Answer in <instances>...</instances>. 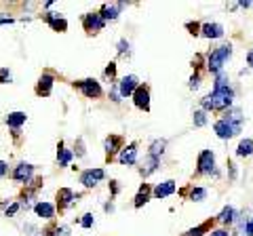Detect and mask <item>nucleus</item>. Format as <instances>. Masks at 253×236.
Listing matches in <instances>:
<instances>
[{
    "label": "nucleus",
    "instance_id": "obj_36",
    "mask_svg": "<svg viewBox=\"0 0 253 236\" xmlns=\"http://www.w3.org/2000/svg\"><path fill=\"white\" fill-rule=\"evenodd\" d=\"M188 86H190V89H199V86H201V74H199V72H196L192 78H190Z\"/></svg>",
    "mask_w": 253,
    "mask_h": 236
},
{
    "label": "nucleus",
    "instance_id": "obj_45",
    "mask_svg": "<svg viewBox=\"0 0 253 236\" xmlns=\"http://www.w3.org/2000/svg\"><path fill=\"white\" fill-rule=\"evenodd\" d=\"M239 6H243V9H249V6H251V2H249V0H247V2H245V0H241V2H239Z\"/></svg>",
    "mask_w": 253,
    "mask_h": 236
},
{
    "label": "nucleus",
    "instance_id": "obj_13",
    "mask_svg": "<svg viewBox=\"0 0 253 236\" xmlns=\"http://www.w3.org/2000/svg\"><path fill=\"white\" fill-rule=\"evenodd\" d=\"M123 2H116V4H110V2H106V4H101V9H99V15H101V19L104 21H114L118 15H121V11H123Z\"/></svg>",
    "mask_w": 253,
    "mask_h": 236
},
{
    "label": "nucleus",
    "instance_id": "obj_35",
    "mask_svg": "<svg viewBox=\"0 0 253 236\" xmlns=\"http://www.w3.org/2000/svg\"><path fill=\"white\" fill-rule=\"evenodd\" d=\"M2 82H11V70L9 68L0 70V84H2Z\"/></svg>",
    "mask_w": 253,
    "mask_h": 236
},
{
    "label": "nucleus",
    "instance_id": "obj_41",
    "mask_svg": "<svg viewBox=\"0 0 253 236\" xmlns=\"http://www.w3.org/2000/svg\"><path fill=\"white\" fill-rule=\"evenodd\" d=\"M209 236H230V232L224 230V228H219V230H211Z\"/></svg>",
    "mask_w": 253,
    "mask_h": 236
},
{
    "label": "nucleus",
    "instance_id": "obj_46",
    "mask_svg": "<svg viewBox=\"0 0 253 236\" xmlns=\"http://www.w3.org/2000/svg\"><path fill=\"white\" fill-rule=\"evenodd\" d=\"M4 23H13V19L11 17H2L0 19V26H4Z\"/></svg>",
    "mask_w": 253,
    "mask_h": 236
},
{
    "label": "nucleus",
    "instance_id": "obj_21",
    "mask_svg": "<svg viewBox=\"0 0 253 236\" xmlns=\"http://www.w3.org/2000/svg\"><path fill=\"white\" fill-rule=\"evenodd\" d=\"M34 211H36V215L42 217V219H53L55 217V207H53L51 202H44V200L36 202L34 204Z\"/></svg>",
    "mask_w": 253,
    "mask_h": 236
},
{
    "label": "nucleus",
    "instance_id": "obj_39",
    "mask_svg": "<svg viewBox=\"0 0 253 236\" xmlns=\"http://www.w3.org/2000/svg\"><path fill=\"white\" fill-rule=\"evenodd\" d=\"M106 76H110V78H114V76H116V64H114V61H110V64H108V68H106Z\"/></svg>",
    "mask_w": 253,
    "mask_h": 236
},
{
    "label": "nucleus",
    "instance_id": "obj_30",
    "mask_svg": "<svg viewBox=\"0 0 253 236\" xmlns=\"http://www.w3.org/2000/svg\"><path fill=\"white\" fill-rule=\"evenodd\" d=\"M192 120H194V127H205V124H207V112H205V110H196Z\"/></svg>",
    "mask_w": 253,
    "mask_h": 236
},
{
    "label": "nucleus",
    "instance_id": "obj_9",
    "mask_svg": "<svg viewBox=\"0 0 253 236\" xmlns=\"http://www.w3.org/2000/svg\"><path fill=\"white\" fill-rule=\"evenodd\" d=\"M32 175H34V167H32L30 162H19L11 173V177L15 179V182H19V184H28L32 179Z\"/></svg>",
    "mask_w": 253,
    "mask_h": 236
},
{
    "label": "nucleus",
    "instance_id": "obj_37",
    "mask_svg": "<svg viewBox=\"0 0 253 236\" xmlns=\"http://www.w3.org/2000/svg\"><path fill=\"white\" fill-rule=\"evenodd\" d=\"M186 28L190 30V34H192V36H199L203 26H199V23H186Z\"/></svg>",
    "mask_w": 253,
    "mask_h": 236
},
{
    "label": "nucleus",
    "instance_id": "obj_44",
    "mask_svg": "<svg viewBox=\"0 0 253 236\" xmlns=\"http://www.w3.org/2000/svg\"><path fill=\"white\" fill-rule=\"evenodd\" d=\"M247 64H249V68L253 70V49L247 53Z\"/></svg>",
    "mask_w": 253,
    "mask_h": 236
},
{
    "label": "nucleus",
    "instance_id": "obj_22",
    "mask_svg": "<svg viewBox=\"0 0 253 236\" xmlns=\"http://www.w3.org/2000/svg\"><path fill=\"white\" fill-rule=\"evenodd\" d=\"M217 219L224 226H232V224H236V219H239V213H236V209L234 207H230V204H228V207H224L221 209V213L217 215Z\"/></svg>",
    "mask_w": 253,
    "mask_h": 236
},
{
    "label": "nucleus",
    "instance_id": "obj_17",
    "mask_svg": "<svg viewBox=\"0 0 253 236\" xmlns=\"http://www.w3.org/2000/svg\"><path fill=\"white\" fill-rule=\"evenodd\" d=\"M44 21L55 30V32H66L68 30V21L61 17L59 13H46L44 15Z\"/></svg>",
    "mask_w": 253,
    "mask_h": 236
},
{
    "label": "nucleus",
    "instance_id": "obj_15",
    "mask_svg": "<svg viewBox=\"0 0 253 236\" xmlns=\"http://www.w3.org/2000/svg\"><path fill=\"white\" fill-rule=\"evenodd\" d=\"M201 34L205 38H209V40H215V38L224 36V26H221V23H203Z\"/></svg>",
    "mask_w": 253,
    "mask_h": 236
},
{
    "label": "nucleus",
    "instance_id": "obj_40",
    "mask_svg": "<svg viewBox=\"0 0 253 236\" xmlns=\"http://www.w3.org/2000/svg\"><path fill=\"white\" fill-rule=\"evenodd\" d=\"M110 97H112V101H116V104L121 101V91H118V86H116V84L112 86V91H110Z\"/></svg>",
    "mask_w": 253,
    "mask_h": 236
},
{
    "label": "nucleus",
    "instance_id": "obj_19",
    "mask_svg": "<svg viewBox=\"0 0 253 236\" xmlns=\"http://www.w3.org/2000/svg\"><path fill=\"white\" fill-rule=\"evenodd\" d=\"M76 198H78V196H74V192L70 190V188H61V190L57 192V207H59V211L70 207V204H72Z\"/></svg>",
    "mask_w": 253,
    "mask_h": 236
},
{
    "label": "nucleus",
    "instance_id": "obj_43",
    "mask_svg": "<svg viewBox=\"0 0 253 236\" xmlns=\"http://www.w3.org/2000/svg\"><path fill=\"white\" fill-rule=\"evenodd\" d=\"M17 211H19V202H13L11 207L6 209V215H15V213H17Z\"/></svg>",
    "mask_w": 253,
    "mask_h": 236
},
{
    "label": "nucleus",
    "instance_id": "obj_6",
    "mask_svg": "<svg viewBox=\"0 0 253 236\" xmlns=\"http://www.w3.org/2000/svg\"><path fill=\"white\" fill-rule=\"evenodd\" d=\"M133 104H135L137 110L150 112V86L148 84H139L137 86V91L133 93Z\"/></svg>",
    "mask_w": 253,
    "mask_h": 236
},
{
    "label": "nucleus",
    "instance_id": "obj_27",
    "mask_svg": "<svg viewBox=\"0 0 253 236\" xmlns=\"http://www.w3.org/2000/svg\"><path fill=\"white\" fill-rule=\"evenodd\" d=\"M165 148H167V139H154L152 144H150V156L161 158V156L165 154Z\"/></svg>",
    "mask_w": 253,
    "mask_h": 236
},
{
    "label": "nucleus",
    "instance_id": "obj_18",
    "mask_svg": "<svg viewBox=\"0 0 253 236\" xmlns=\"http://www.w3.org/2000/svg\"><path fill=\"white\" fill-rule=\"evenodd\" d=\"M224 120L230 122L236 133H241V129H243V112H241V108H232V110H228L226 116H224Z\"/></svg>",
    "mask_w": 253,
    "mask_h": 236
},
{
    "label": "nucleus",
    "instance_id": "obj_4",
    "mask_svg": "<svg viewBox=\"0 0 253 236\" xmlns=\"http://www.w3.org/2000/svg\"><path fill=\"white\" fill-rule=\"evenodd\" d=\"M196 171L201 173V175H217L215 171V154L211 150H203L199 154V158H196Z\"/></svg>",
    "mask_w": 253,
    "mask_h": 236
},
{
    "label": "nucleus",
    "instance_id": "obj_31",
    "mask_svg": "<svg viewBox=\"0 0 253 236\" xmlns=\"http://www.w3.org/2000/svg\"><path fill=\"white\" fill-rule=\"evenodd\" d=\"M228 76H226V72H219V74H215V84H213V89H228Z\"/></svg>",
    "mask_w": 253,
    "mask_h": 236
},
{
    "label": "nucleus",
    "instance_id": "obj_3",
    "mask_svg": "<svg viewBox=\"0 0 253 236\" xmlns=\"http://www.w3.org/2000/svg\"><path fill=\"white\" fill-rule=\"evenodd\" d=\"M74 86L83 93L86 99H99L101 95H104V91H101V84L95 80V78H84V80H76Z\"/></svg>",
    "mask_w": 253,
    "mask_h": 236
},
{
    "label": "nucleus",
    "instance_id": "obj_33",
    "mask_svg": "<svg viewBox=\"0 0 253 236\" xmlns=\"http://www.w3.org/2000/svg\"><path fill=\"white\" fill-rule=\"evenodd\" d=\"M129 53H131V44H129V40L123 38V40L118 42V55H129Z\"/></svg>",
    "mask_w": 253,
    "mask_h": 236
},
{
    "label": "nucleus",
    "instance_id": "obj_11",
    "mask_svg": "<svg viewBox=\"0 0 253 236\" xmlns=\"http://www.w3.org/2000/svg\"><path fill=\"white\" fill-rule=\"evenodd\" d=\"M118 162L121 164H126V167H133V164H137V144L133 141L126 148H123L121 154H118Z\"/></svg>",
    "mask_w": 253,
    "mask_h": 236
},
{
    "label": "nucleus",
    "instance_id": "obj_38",
    "mask_svg": "<svg viewBox=\"0 0 253 236\" xmlns=\"http://www.w3.org/2000/svg\"><path fill=\"white\" fill-rule=\"evenodd\" d=\"M245 234H247V236H253V215L247 217V224H245Z\"/></svg>",
    "mask_w": 253,
    "mask_h": 236
},
{
    "label": "nucleus",
    "instance_id": "obj_32",
    "mask_svg": "<svg viewBox=\"0 0 253 236\" xmlns=\"http://www.w3.org/2000/svg\"><path fill=\"white\" fill-rule=\"evenodd\" d=\"M74 150H76V156H78V158H83V156L86 154V150H84V141H83V137H78V139H76V144H74Z\"/></svg>",
    "mask_w": 253,
    "mask_h": 236
},
{
    "label": "nucleus",
    "instance_id": "obj_26",
    "mask_svg": "<svg viewBox=\"0 0 253 236\" xmlns=\"http://www.w3.org/2000/svg\"><path fill=\"white\" fill-rule=\"evenodd\" d=\"M253 154V139H241L239 141V146H236V156H251Z\"/></svg>",
    "mask_w": 253,
    "mask_h": 236
},
{
    "label": "nucleus",
    "instance_id": "obj_7",
    "mask_svg": "<svg viewBox=\"0 0 253 236\" xmlns=\"http://www.w3.org/2000/svg\"><path fill=\"white\" fill-rule=\"evenodd\" d=\"M104 177H106L104 169H86V171L81 173V184L84 188H95Z\"/></svg>",
    "mask_w": 253,
    "mask_h": 236
},
{
    "label": "nucleus",
    "instance_id": "obj_5",
    "mask_svg": "<svg viewBox=\"0 0 253 236\" xmlns=\"http://www.w3.org/2000/svg\"><path fill=\"white\" fill-rule=\"evenodd\" d=\"M104 26H106V21L101 19L99 13H86L83 17V28L86 34H99L104 30Z\"/></svg>",
    "mask_w": 253,
    "mask_h": 236
},
{
    "label": "nucleus",
    "instance_id": "obj_10",
    "mask_svg": "<svg viewBox=\"0 0 253 236\" xmlns=\"http://www.w3.org/2000/svg\"><path fill=\"white\" fill-rule=\"evenodd\" d=\"M137 86H139V78L137 76H125L121 82H118V91H121V97H133V93L137 91Z\"/></svg>",
    "mask_w": 253,
    "mask_h": 236
},
{
    "label": "nucleus",
    "instance_id": "obj_25",
    "mask_svg": "<svg viewBox=\"0 0 253 236\" xmlns=\"http://www.w3.org/2000/svg\"><path fill=\"white\" fill-rule=\"evenodd\" d=\"M150 194H152V190H150V186H148V184H144V186L139 188L137 196L133 198V200H135V202H133V207H135V209H141V207H144V204L150 200Z\"/></svg>",
    "mask_w": 253,
    "mask_h": 236
},
{
    "label": "nucleus",
    "instance_id": "obj_34",
    "mask_svg": "<svg viewBox=\"0 0 253 236\" xmlns=\"http://www.w3.org/2000/svg\"><path fill=\"white\" fill-rule=\"evenodd\" d=\"M93 224H95V219H93L91 213L83 215V219H81V226H83V228H93Z\"/></svg>",
    "mask_w": 253,
    "mask_h": 236
},
{
    "label": "nucleus",
    "instance_id": "obj_29",
    "mask_svg": "<svg viewBox=\"0 0 253 236\" xmlns=\"http://www.w3.org/2000/svg\"><path fill=\"white\" fill-rule=\"evenodd\" d=\"M205 198H207V190H205V188H192V190H190V200L201 202Z\"/></svg>",
    "mask_w": 253,
    "mask_h": 236
},
{
    "label": "nucleus",
    "instance_id": "obj_2",
    "mask_svg": "<svg viewBox=\"0 0 253 236\" xmlns=\"http://www.w3.org/2000/svg\"><path fill=\"white\" fill-rule=\"evenodd\" d=\"M230 57H232V44H221V46H217V49H213L209 53V59H207L209 72H213V74L224 72V64Z\"/></svg>",
    "mask_w": 253,
    "mask_h": 236
},
{
    "label": "nucleus",
    "instance_id": "obj_14",
    "mask_svg": "<svg viewBox=\"0 0 253 236\" xmlns=\"http://www.w3.org/2000/svg\"><path fill=\"white\" fill-rule=\"evenodd\" d=\"M175 190H177V186H175V182L173 179H167V182H163V184H158L154 190H152V196L154 198H167V196H171V194H175Z\"/></svg>",
    "mask_w": 253,
    "mask_h": 236
},
{
    "label": "nucleus",
    "instance_id": "obj_8",
    "mask_svg": "<svg viewBox=\"0 0 253 236\" xmlns=\"http://www.w3.org/2000/svg\"><path fill=\"white\" fill-rule=\"evenodd\" d=\"M53 84H55V76L51 72H44L36 82V89H34L36 95L38 97H49L51 91H53Z\"/></svg>",
    "mask_w": 253,
    "mask_h": 236
},
{
    "label": "nucleus",
    "instance_id": "obj_1",
    "mask_svg": "<svg viewBox=\"0 0 253 236\" xmlns=\"http://www.w3.org/2000/svg\"><path fill=\"white\" fill-rule=\"evenodd\" d=\"M234 99V91L228 86V89H213L211 95L201 99V106L205 112H211V110H228L232 106Z\"/></svg>",
    "mask_w": 253,
    "mask_h": 236
},
{
    "label": "nucleus",
    "instance_id": "obj_42",
    "mask_svg": "<svg viewBox=\"0 0 253 236\" xmlns=\"http://www.w3.org/2000/svg\"><path fill=\"white\" fill-rule=\"evenodd\" d=\"M6 173H9V164H6L4 160H0V179H2Z\"/></svg>",
    "mask_w": 253,
    "mask_h": 236
},
{
    "label": "nucleus",
    "instance_id": "obj_16",
    "mask_svg": "<svg viewBox=\"0 0 253 236\" xmlns=\"http://www.w3.org/2000/svg\"><path fill=\"white\" fill-rule=\"evenodd\" d=\"M215 135L219 137V139H230V137H234L236 135V131H234V127L228 120H224V118H219V120L215 122Z\"/></svg>",
    "mask_w": 253,
    "mask_h": 236
},
{
    "label": "nucleus",
    "instance_id": "obj_24",
    "mask_svg": "<svg viewBox=\"0 0 253 236\" xmlns=\"http://www.w3.org/2000/svg\"><path fill=\"white\" fill-rule=\"evenodd\" d=\"M72 158H74V152L68 150V148H63V144L59 141V146H57V162H59V167H68V164L72 162Z\"/></svg>",
    "mask_w": 253,
    "mask_h": 236
},
{
    "label": "nucleus",
    "instance_id": "obj_28",
    "mask_svg": "<svg viewBox=\"0 0 253 236\" xmlns=\"http://www.w3.org/2000/svg\"><path fill=\"white\" fill-rule=\"evenodd\" d=\"M209 232H211V222H205L196 228H190L184 236H203V234H209Z\"/></svg>",
    "mask_w": 253,
    "mask_h": 236
},
{
    "label": "nucleus",
    "instance_id": "obj_23",
    "mask_svg": "<svg viewBox=\"0 0 253 236\" xmlns=\"http://www.w3.org/2000/svg\"><path fill=\"white\" fill-rule=\"evenodd\" d=\"M158 164H161V158H154V156H146V160L141 162V169H139V173L144 177H148V175H152V173L158 169Z\"/></svg>",
    "mask_w": 253,
    "mask_h": 236
},
{
    "label": "nucleus",
    "instance_id": "obj_20",
    "mask_svg": "<svg viewBox=\"0 0 253 236\" xmlns=\"http://www.w3.org/2000/svg\"><path fill=\"white\" fill-rule=\"evenodd\" d=\"M26 120H28V114L26 112H11L9 116L4 118V122L9 124L13 131H19V127H21V124H26Z\"/></svg>",
    "mask_w": 253,
    "mask_h": 236
},
{
    "label": "nucleus",
    "instance_id": "obj_12",
    "mask_svg": "<svg viewBox=\"0 0 253 236\" xmlns=\"http://www.w3.org/2000/svg\"><path fill=\"white\" fill-rule=\"evenodd\" d=\"M104 150H106V158H108V160H112V158H114V154L123 150V137H121V135H110V137H106V141H104Z\"/></svg>",
    "mask_w": 253,
    "mask_h": 236
}]
</instances>
